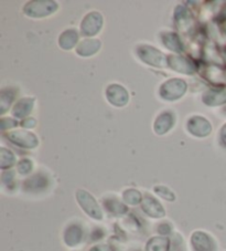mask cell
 Listing matches in <instances>:
<instances>
[{
	"label": "cell",
	"mask_w": 226,
	"mask_h": 251,
	"mask_svg": "<svg viewBox=\"0 0 226 251\" xmlns=\"http://www.w3.org/2000/svg\"><path fill=\"white\" fill-rule=\"evenodd\" d=\"M76 199L80 206L83 208V210L90 216V217L97 220H101L103 218L102 210L99 208L97 201H95L92 195L85 192V190H77Z\"/></svg>",
	"instance_id": "6da1fadb"
},
{
	"label": "cell",
	"mask_w": 226,
	"mask_h": 251,
	"mask_svg": "<svg viewBox=\"0 0 226 251\" xmlns=\"http://www.w3.org/2000/svg\"><path fill=\"white\" fill-rule=\"evenodd\" d=\"M192 251H217L215 240L204 231H195L191 236Z\"/></svg>",
	"instance_id": "7a4b0ae2"
},
{
	"label": "cell",
	"mask_w": 226,
	"mask_h": 251,
	"mask_svg": "<svg viewBox=\"0 0 226 251\" xmlns=\"http://www.w3.org/2000/svg\"><path fill=\"white\" fill-rule=\"evenodd\" d=\"M142 209L149 216L154 218H160L164 216V210L161 204L153 197H146L142 201Z\"/></svg>",
	"instance_id": "3957f363"
},
{
	"label": "cell",
	"mask_w": 226,
	"mask_h": 251,
	"mask_svg": "<svg viewBox=\"0 0 226 251\" xmlns=\"http://www.w3.org/2000/svg\"><path fill=\"white\" fill-rule=\"evenodd\" d=\"M83 239V231L79 226H69L64 232V242L68 247H76Z\"/></svg>",
	"instance_id": "277c9868"
},
{
	"label": "cell",
	"mask_w": 226,
	"mask_h": 251,
	"mask_svg": "<svg viewBox=\"0 0 226 251\" xmlns=\"http://www.w3.org/2000/svg\"><path fill=\"white\" fill-rule=\"evenodd\" d=\"M170 242L167 238L155 237L148 241L146 246V251H169Z\"/></svg>",
	"instance_id": "5b68a950"
},
{
	"label": "cell",
	"mask_w": 226,
	"mask_h": 251,
	"mask_svg": "<svg viewBox=\"0 0 226 251\" xmlns=\"http://www.w3.org/2000/svg\"><path fill=\"white\" fill-rule=\"evenodd\" d=\"M124 198L128 204H133V205L139 204V202L141 201V196L137 190H127V192H125L124 194Z\"/></svg>",
	"instance_id": "8992f818"
},
{
	"label": "cell",
	"mask_w": 226,
	"mask_h": 251,
	"mask_svg": "<svg viewBox=\"0 0 226 251\" xmlns=\"http://www.w3.org/2000/svg\"><path fill=\"white\" fill-rule=\"evenodd\" d=\"M156 193H157L159 196H161L163 199H166V201H175V195H173L171 190H169L166 187H156Z\"/></svg>",
	"instance_id": "52a82bcc"
},
{
	"label": "cell",
	"mask_w": 226,
	"mask_h": 251,
	"mask_svg": "<svg viewBox=\"0 0 226 251\" xmlns=\"http://www.w3.org/2000/svg\"><path fill=\"white\" fill-rule=\"evenodd\" d=\"M90 251H115V250L108 245H96L94 246Z\"/></svg>",
	"instance_id": "ba28073f"
}]
</instances>
